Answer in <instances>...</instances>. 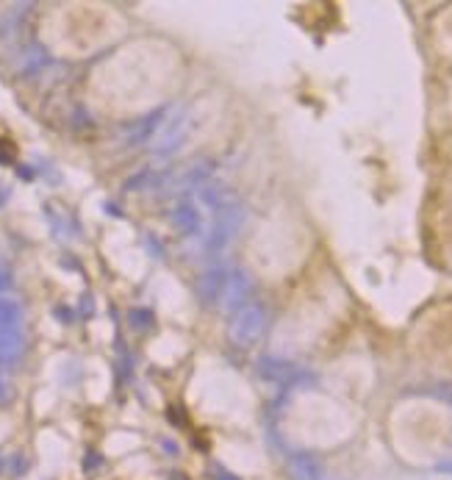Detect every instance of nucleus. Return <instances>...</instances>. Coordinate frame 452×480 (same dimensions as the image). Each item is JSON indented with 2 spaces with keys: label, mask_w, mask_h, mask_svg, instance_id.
Masks as SVG:
<instances>
[{
  "label": "nucleus",
  "mask_w": 452,
  "mask_h": 480,
  "mask_svg": "<svg viewBox=\"0 0 452 480\" xmlns=\"http://www.w3.org/2000/svg\"><path fill=\"white\" fill-rule=\"evenodd\" d=\"M25 470H28V461H25V456H17V458L11 461V472H14V475H22Z\"/></svg>",
  "instance_id": "obj_18"
},
{
  "label": "nucleus",
  "mask_w": 452,
  "mask_h": 480,
  "mask_svg": "<svg viewBox=\"0 0 452 480\" xmlns=\"http://www.w3.org/2000/svg\"><path fill=\"white\" fill-rule=\"evenodd\" d=\"M22 325V309L17 300L0 297V327H20Z\"/></svg>",
  "instance_id": "obj_12"
},
{
  "label": "nucleus",
  "mask_w": 452,
  "mask_h": 480,
  "mask_svg": "<svg viewBox=\"0 0 452 480\" xmlns=\"http://www.w3.org/2000/svg\"><path fill=\"white\" fill-rule=\"evenodd\" d=\"M250 292H253V278L244 269H230L225 295H223V309L225 311H241Z\"/></svg>",
  "instance_id": "obj_6"
},
{
  "label": "nucleus",
  "mask_w": 452,
  "mask_h": 480,
  "mask_svg": "<svg viewBox=\"0 0 452 480\" xmlns=\"http://www.w3.org/2000/svg\"><path fill=\"white\" fill-rule=\"evenodd\" d=\"M172 225L183 237H197L203 231V211H200V206L192 197L178 200V206L172 211Z\"/></svg>",
  "instance_id": "obj_5"
},
{
  "label": "nucleus",
  "mask_w": 452,
  "mask_h": 480,
  "mask_svg": "<svg viewBox=\"0 0 452 480\" xmlns=\"http://www.w3.org/2000/svg\"><path fill=\"white\" fill-rule=\"evenodd\" d=\"M25 8L28 6H17V8H11L3 20H0V39H6V36H11L14 31H17V22L25 17Z\"/></svg>",
  "instance_id": "obj_13"
},
{
  "label": "nucleus",
  "mask_w": 452,
  "mask_h": 480,
  "mask_svg": "<svg viewBox=\"0 0 452 480\" xmlns=\"http://www.w3.org/2000/svg\"><path fill=\"white\" fill-rule=\"evenodd\" d=\"M53 314H56V317H59L62 322H64V325H70V322H73V311H70V309H64V306L53 309Z\"/></svg>",
  "instance_id": "obj_19"
},
{
  "label": "nucleus",
  "mask_w": 452,
  "mask_h": 480,
  "mask_svg": "<svg viewBox=\"0 0 452 480\" xmlns=\"http://www.w3.org/2000/svg\"><path fill=\"white\" fill-rule=\"evenodd\" d=\"M128 322H131L134 330H148V327H153V311H148V309H131L128 311Z\"/></svg>",
  "instance_id": "obj_14"
},
{
  "label": "nucleus",
  "mask_w": 452,
  "mask_h": 480,
  "mask_svg": "<svg viewBox=\"0 0 452 480\" xmlns=\"http://www.w3.org/2000/svg\"><path fill=\"white\" fill-rule=\"evenodd\" d=\"M148 183H150V169H142L139 175H134V178L125 183V189H128V192H136V186H148Z\"/></svg>",
  "instance_id": "obj_16"
},
{
  "label": "nucleus",
  "mask_w": 452,
  "mask_h": 480,
  "mask_svg": "<svg viewBox=\"0 0 452 480\" xmlns=\"http://www.w3.org/2000/svg\"><path fill=\"white\" fill-rule=\"evenodd\" d=\"M255 372L264 378V381H272V383H289V381H297L300 378V369L283 358H275V355H261L258 364H255Z\"/></svg>",
  "instance_id": "obj_7"
},
{
  "label": "nucleus",
  "mask_w": 452,
  "mask_h": 480,
  "mask_svg": "<svg viewBox=\"0 0 452 480\" xmlns=\"http://www.w3.org/2000/svg\"><path fill=\"white\" fill-rule=\"evenodd\" d=\"M189 134V111L186 108H175V114H169L161 125V131L155 134V142H153V153L155 156H172L181 150L183 139Z\"/></svg>",
  "instance_id": "obj_3"
},
{
  "label": "nucleus",
  "mask_w": 452,
  "mask_h": 480,
  "mask_svg": "<svg viewBox=\"0 0 452 480\" xmlns=\"http://www.w3.org/2000/svg\"><path fill=\"white\" fill-rule=\"evenodd\" d=\"M217 480H239V478H233V475H220Z\"/></svg>",
  "instance_id": "obj_25"
},
{
  "label": "nucleus",
  "mask_w": 452,
  "mask_h": 480,
  "mask_svg": "<svg viewBox=\"0 0 452 480\" xmlns=\"http://www.w3.org/2000/svg\"><path fill=\"white\" fill-rule=\"evenodd\" d=\"M25 353L22 327H0V364H17Z\"/></svg>",
  "instance_id": "obj_9"
},
{
  "label": "nucleus",
  "mask_w": 452,
  "mask_h": 480,
  "mask_svg": "<svg viewBox=\"0 0 452 480\" xmlns=\"http://www.w3.org/2000/svg\"><path fill=\"white\" fill-rule=\"evenodd\" d=\"M92 458L86 461V470H92V467H100V456H94V453H89Z\"/></svg>",
  "instance_id": "obj_23"
},
{
  "label": "nucleus",
  "mask_w": 452,
  "mask_h": 480,
  "mask_svg": "<svg viewBox=\"0 0 452 480\" xmlns=\"http://www.w3.org/2000/svg\"><path fill=\"white\" fill-rule=\"evenodd\" d=\"M80 314H83V317H89V314H92V297H89V295H83V297H80Z\"/></svg>",
  "instance_id": "obj_21"
},
{
  "label": "nucleus",
  "mask_w": 452,
  "mask_h": 480,
  "mask_svg": "<svg viewBox=\"0 0 452 480\" xmlns=\"http://www.w3.org/2000/svg\"><path fill=\"white\" fill-rule=\"evenodd\" d=\"M6 397H8V386H6V381L0 378V402L6 400Z\"/></svg>",
  "instance_id": "obj_24"
},
{
  "label": "nucleus",
  "mask_w": 452,
  "mask_h": 480,
  "mask_svg": "<svg viewBox=\"0 0 452 480\" xmlns=\"http://www.w3.org/2000/svg\"><path fill=\"white\" fill-rule=\"evenodd\" d=\"M167 106H161V108H155V111H150L148 117H142L131 131H128V136H125V142H128V148H136V145H142V142H148L153 134H158L161 131V125H164V120H167Z\"/></svg>",
  "instance_id": "obj_8"
},
{
  "label": "nucleus",
  "mask_w": 452,
  "mask_h": 480,
  "mask_svg": "<svg viewBox=\"0 0 452 480\" xmlns=\"http://www.w3.org/2000/svg\"><path fill=\"white\" fill-rule=\"evenodd\" d=\"M241 223H244V206L236 197H230L225 206L214 214V223H211V231H209V239H206V250L211 255H220L233 241V237L239 234Z\"/></svg>",
  "instance_id": "obj_1"
},
{
  "label": "nucleus",
  "mask_w": 452,
  "mask_h": 480,
  "mask_svg": "<svg viewBox=\"0 0 452 480\" xmlns=\"http://www.w3.org/2000/svg\"><path fill=\"white\" fill-rule=\"evenodd\" d=\"M142 244L150 250V255L153 258H164V247H161V241L155 239L153 234H145V239H142Z\"/></svg>",
  "instance_id": "obj_17"
},
{
  "label": "nucleus",
  "mask_w": 452,
  "mask_h": 480,
  "mask_svg": "<svg viewBox=\"0 0 452 480\" xmlns=\"http://www.w3.org/2000/svg\"><path fill=\"white\" fill-rule=\"evenodd\" d=\"M48 62V56H45V50L42 48H28V53H25V73H34V70H39L42 64Z\"/></svg>",
  "instance_id": "obj_15"
},
{
  "label": "nucleus",
  "mask_w": 452,
  "mask_h": 480,
  "mask_svg": "<svg viewBox=\"0 0 452 480\" xmlns=\"http://www.w3.org/2000/svg\"><path fill=\"white\" fill-rule=\"evenodd\" d=\"M14 286V281H11V275L6 272V269H0V292H8Z\"/></svg>",
  "instance_id": "obj_20"
},
{
  "label": "nucleus",
  "mask_w": 452,
  "mask_h": 480,
  "mask_svg": "<svg viewBox=\"0 0 452 480\" xmlns=\"http://www.w3.org/2000/svg\"><path fill=\"white\" fill-rule=\"evenodd\" d=\"M214 161L211 159H200V161H195L186 172H183V178H181V186L183 189H189V186H206L209 183V178L214 175Z\"/></svg>",
  "instance_id": "obj_11"
},
{
  "label": "nucleus",
  "mask_w": 452,
  "mask_h": 480,
  "mask_svg": "<svg viewBox=\"0 0 452 480\" xmlns=\"http://www.w3.org/2000/svg\"><path fill=\"white\" fill-rule=\"evenodd\" d=\"M436 470H439V472H450L452 475V456L450 458H444V461H439V464H436Z\"/></svg>",
  "instance_id": "obj_22"
},
{
  "label": "nucleus",
  "mask_w": 452,
  "mask_h": 480,
  "mask_svg": "<svg viewBox=\"0 0 452 480\" xmlns=\"http://www.w3.org/2000/svg\"><path fill=\"white\" fill-rule=\"evenodd\" d=\"M227 278H230V272H227L225 267H211V269H206V272L197 278V286H195V289H197V300H200L203 306H217V303H223Z\"/></svg>",
  "instance_id": "obj_4"
},
{
  "label": "nucleus",
  "mask_w": 452,
  "mask_h": 480,
  "mask_svg": "<svg viewBox=\"0 0 452 480\" xmlns=\"http://www.w3.org/2000/svg\"><path fill=\"white\" fill-rule=\"evenodd\" d=\"M289 472L295 480H322V464L311 453H295L289 458Z\"/></svg>",
  "instance_id": "obj_10"
},
{
  "label": "nucleus",
  "mask_w": 452,
  "mask_h": 480,
  "mask_svg": "<svg viewBox=\"0 0 452 480\" xmlns=\"http://www.w3.org/2000/svg\"><path fill=\"white\" fill-rule=\"evenodd\" d=\"M264 325H267V311L258 303H250L233 314L227 325V339L233 347H250L264 333Z\"/></svg>",
  "instance_id": "obj_2"
}]
</instances>
